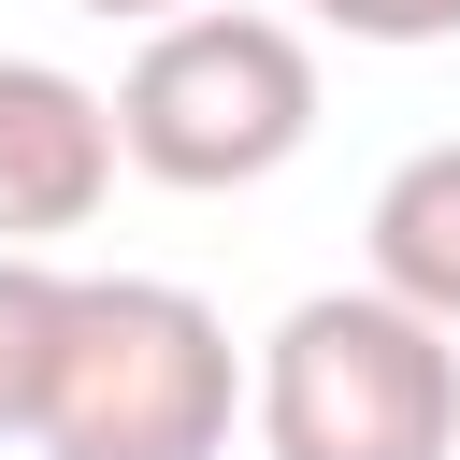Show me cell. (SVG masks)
Segmentation results:
<instances>
[{"instance_id": "obj_1", "label": "cell", "mask_w": 460, "mask_h": 460, "mask_svg": "<svg viewBox=\"0 0 460 460\" xmlns=\"http://www.w3.org/2000/svg\"><path fill=\"white\" fill-rule=\"evenodd\" d=\"M244 417V345L201 288L172 273H72L58 288V359H43V460H230Z\"/></svg>"}, {"instance_id": "obj_2", "label": "cell", "mask_w": 460, "mask_h": 460, "mask_svg": "<svg viewBox=\"0 0 460 460\" xmlns=\"http://www.w3.org/2000/svg\"><path fill=\"white\" fill-rule=\"evenodd\" d=\"M244 417L273 460H460V331L402 288H316L259 331Z\"/></svg>"}, {"instance_id": "obj_3", "label": "cell", "mask_w": 460, "mask_h": 460, "mask_svg": "<svg viewBox=\"0 0 460 460\" xmlns=\"http://www.w3.org/2000/svg\"><path fill=\"white\" fill-rule=\"evenodd\" d=\"M115 144L129 172L187 187V201H230V187H273L302 144H316V43L288 14H244V0H187L129 43L115 72Z\"/></svg>"}, {"instance_id": "obj_4", "label": "cell", "mask_w": 460, "mask_h": 460, "mask_svg": "<svg viewBox=\"0 0 460 460\" xmlns=\"http://www.w3.org/2000/svg\"><path fill=\"white\" fill-rule=\"evenodd\" d=\"M115 101L58 58H0V244H58L115 201Z\"/></svg>"}, {"instance_id": "obj_5", "label": "cell", "mask_w": 460, "mask_h": 460, "mask_svg": "<svg viewBox=\"0 0 460 460\" xmlns=\"http://www.w3.org/2000/svg\"><path fill=\"white\" fill-rule=\"evenodd\" d=\"M359 273L460 331V144L388 158V187H374V216H359Z\"/></svg>"}, {"instance_id": "obj_6", "label": "cell", "mask_w": 460, "mask_h": 460, "mask_svg": "<svg viewBox=\"0 0 460 460\" xmlns=\"http://www.w3.org/2000/svg\"><path fill=\"white\" fill-rule=\"evenodd\" d=\"M58 288H72V273H43L29 244H0V446H29V417H43V359H58Z\"/></svg>"}, {"instance_id": "obj_7", "label": "cell", "mask_w": 460, "mask_h": 460, "mask_svg": "<svg viewBox=\"0 0 460 460\" xmlns=\"http://www.w3.org/2000/svg\"><path fill=\"white\" fill-rule=\"evenodd\" d=\"M345 43H460V0H302Z\"/></svg>"}, {"instance_id": "obj_8", "label": "cell", "mask_w": 460, "mask_h": 460, "mask_svg": "<svg viewBox=\"0 0 460 460\" xmlns=\"http://www.w3.org/2000/svg\"><path fill=\"white\" fill-rule=\"evenodd\" d=\"M72 14H101V29H158V14H187V0H72Z\"/></svg>"}]
</instances>
